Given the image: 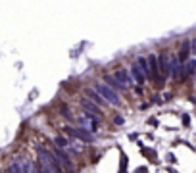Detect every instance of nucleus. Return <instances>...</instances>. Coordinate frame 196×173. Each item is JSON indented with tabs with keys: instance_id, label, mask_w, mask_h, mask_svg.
<instances>
[{
	"instance_id": "f257e3e1",
	"label": "nucleus",
	"mask_w": 196,
	"mask_h": 173,
	"mask_svg": "<svg viewBox=\"0 0 196 173\" xmlns=\"http://www.w3.org/2000/svg\"><path fill=\"white\" fill-rule=\"evenodd\" d=\"M39 158H41V164H39V165H42L48 173H64V169L60 167L58 160L54 158V154H52L50 150L41 148V150H39Z\"/></svg>"
},
{
	"instance_id": "f03ea898",
	"label": "nucleus",
	"mask_w": 196,
	"mask_h": 173,
	"mask_svg": "<svg viewBox=\"0 0 196 173\" xmlns=\"http://www.w3.org/2000/svg\"><path fill=\"white\" fill-rule=\"evenodd\" d=\"M94 92L100 96L104 102H110V104H114V106H121V98H119V94H117V92H114L112 89H108L106 85H96L94 86Z\"/></svg>"
},
{
	"instance_id": "7ed1b4c3",
	"label": "nucleus",
	"mask_w": 196,
	"mask_h": 173,
	"mask_svg": "<svg viewBox=\"0 0 196 173\" xmlns=\"http://www.w3.org/2000/svg\"><path fill=\"white\" fill-rule=\"evenodd\" d=\"M65 133H67V135L73 139V141H75V139H81L83 142H91V144L96 141V139H94V135H92V133L89 131V129H81V127L71 129V127H67V129H65Z\"/></svg>"
},
{
	"instance_id": "20e7f679",
	"label": "nucleus",
	"mask_w": 196,
	"mask_h": 173,
	"mask_svg": "<svg viewBox=\"0 0 196 173\" xmlns=\"http://www.w3.org/2000/svg\"><path fill=\"white\" fill-rule=\"evenodd\" d=\"M156 62H158V65H160V69H158V73H162L160 79L162 81H165V79L169 77V60L165 54H160L158 58H156Z\"/></svg>"
},
{
	"instance_id": "39448f33",
	"label": "nucleus",
	"mask_w": 196,
	"mask_h": 173,
	"mask_svg": "<svg viewBox=\"0 0 196 173\" xmlns=\"http://www.w3.org/2000/svg\"><path fill=\"white\" fill-rule=\"evenodd\" d=\"M54 158L58 160V164L62 169H71V160H69V156L65 154V150H62V148H56L54 150Z\"/></svg>"
},
{
	"instance_id": "423d86ee",
	"label": "nucleus",
	"mask_w": 196,
	"mask_h": 173,
	"mask_svg": "<svg viewBox=\"0 0 196 173\" xmlns=\"http://www.w3.org/2000/svg\"><path fill=\"white\" fill-rule=\"evenodd\" d=\"M114 79H115V81H117L121 86H125V89H127V86H133V85H135V83H133V79L129 77V73L125 71V69H117V71L114 73Z\"/></svg>"
},
{
	"instance_id": "0eeeda50",
	"label": "nucleus",
	"mask_w": 196,
	"mask_h": 173,
	"mask_svg": "<svg viewBox=\"0 0 196 173\" xmlns=\"http://www.w3.org/2000/svg\"><path fill=\"white\" fill-rule=\"evenodd\" d=\"M129 77H131L133 81H137V83H138L137 86H141L142 83L146 81V79H144V75H142V71L138 69V65H137V64H133V65H131V75H129Z\"/></svg>"
},
{
	"instance_id": "6e6552de",
	"label": "nucleus",
	"mask_w": 196,
	"mask_h": 173,
	"mask_svg": "<svg viewBox=\"0 0 196 173\" xmlns=\"http://www.w3.org/2000/svg\"><path fill=\"white\" fill-rule=\"evenodd\" d=\"M104 83H106V86H108V89H112L114 92L115 91H125V86H121L114 77H112V75H104Z\"/></svg>"
},
{
	"instance_id": "1a4fd4ad",
	"label": "nucleus",
	"mask_w": 196,
	"mask_h": 173,
	"mask_svg": "<svg viewBox=\"0 0 196 173\" xmlns=\"http://www.w3.org/2000/svg\"><path fill=\"white\" fill-rule=\"evenodd\" d=\"M81 106H83V108H85V112H87V114L98 115V117H100V115H102L100 108H98V106H94V104H92V102H89V100H83V102H81Z\"/></svg>"
},
{
	"instance_id": "9d476101",
	"label": "nucleus",
	"mask_w": 196,
	"mask_h": 173,
	"mask_svg": "<svg viewBox=\"0 0 196 173\" xmlns=\"http://www.w3.org/2000/svg\"><path fill=\"white\" fill-rule=\"evenodd\" d=\"M85 94H87V98H89V102H92V104L94 106H106V102L102 100L100 96L96 94L94 91H91V89H87V91H85Z\"/></svg>"
},
{
	"instance_id": "9b49d317",
	"label": "nucleus",
	"mask_w": 196,
	"mask_h": 173,
	"mask_svg": "<svg viewBox=\"0 0 196 173\" xmlns=\"http://www.w3.org/2000/svg\"><path fill=\"white\" fill-rule=\"evenodd\" d=\"M54 142H56V146H60V148H62V150L69 146V141H67V139H64V137H56Z\"/></svg>"
},
{
	"instance_id": "f8f14e48",
	"label": "nucleus",
	"mask_w": 196,
	"mask_h": 173,
	"mask_svg": "<svg viewBox=\"0 0 196 173\" xmlns=\"http://www.w3.org/2000/svg\"><path fill=\"white\" fill-rule=\"evenodd\" d=\"M142 156L150 158L152 162H156V160H158V156H156V150H152V148H142Z\"/></svg>"
},
{
	"instance_id": "ddd939ff",
	"label": "nucleus",
	"mask_w": 196,
	"mask_h": 173,
	"mask_svg": "<svg viewBox=\"0 0 196 173\" xmlns=\"http://www.w3.org/2000/svg\"><path fill=\"white\" fill-rule=\"evenodd\" d=\"M127 162H129L127 156L121 154V165H119V171H117V173H127Z\"/></svg>"
},
{
	"instance_id": "4468645a",
	"label": "nucleus",
	"mask_w": 196,
	"mask_h": 173,
	"mask_svg": "<svg viewBox=\"0 0 196 173\" xmlns=\"http://www.w3.org/2000/svg\"><path fill=\"white\" fill-rule=\"evenodd\" d=\"M114 123L121 127V125H125V117H123V115H115V117H114Z\"/></svg>"
},
{
	"instance_id": "2eb2a0df",
	"label": "nucleus",
	"mask_w": 196,
	"mask_h": 173,
	"mask_svg": "<svg viewBox=\"0 0 196 173\" xmlns=\"http://www.w3.org/2000/svg\"><path fill=\"white\" fill-rule=\"evenodd\" d=\"M183 125H185V127H190V115L188 114H183Z\"/></svg>"
},
{
	"instance_id": "dca6fc26",
	"label": "nucleus",
	"mask_w": 196,
	"mask_h": 173,
	"mask_svg": "<svg viewBox=\"0 0 196 173\" xmlns=\"http://www.w3.org/2000/svg\"><path fill=\"white\" fill-rule=\"evenodd\" d=\"M60 112H62V114H64L65 117H69V119H71V114H69V110L65 108V106H62V110H60Z\"/></svg>"
},
{
	"instance_id": "f3484780",
	"label": "nucleus",
	"mask_w": 196,
	"mask_h": 173,
	"mask_svg": "<svg viewBox=\"0 0 196 173\" xmlns=\"http://www.w3.org/2000/svg\"><path fill=\"white\" fill-rule=\"evenodd\" d=\"M148 123H152L154 127H158V125H160V123H158V119H156V117H150V119H148Z\"/></svg>"
},
{
	"instance_id": "a211bd4d",
	"label": "nucleus",
	"mask_w": 196,
	"mask_h": 173,
	"mask_svg": "<svg viewBox=\"0 0 196 173\" xmlns=\"http://www.w3.org/2000/svg\"><path fill=\"white\" fill-rule=\"evenodd\" d=\"M138 139V133H131V135H129V141H137Z\"/></svg>"
},
{
	"instance_id": "6ab92c4d",
	"label": "nucleus",
	"mask_w": 196,
	"mask_h": 173,
	"mask_svg": "<svg viewBox=\"0 0 196 173\" xmlns=\"http://www.w3.org/2000/svg\"><path fill=\"white\" fill-rule=\"evenodd\" d=\"M135 173H148V169H146V167H138Z\"/></svg>"
},
{
	"instance_id": "aec40b11",
	"label": "nucleus",
	"mask_w": 196,
	"mask_h": 173,
	"mask_svg": "<svg viewBox=\"0 0 196 173\" xmlns=\"http://www.w3.org/2000/svg\"><path fill=\"white\" fill-rule=\"evenodd\" d=\"M135 92H137V94H142V86H135Z\"/></svg>"
}]
</instances>
